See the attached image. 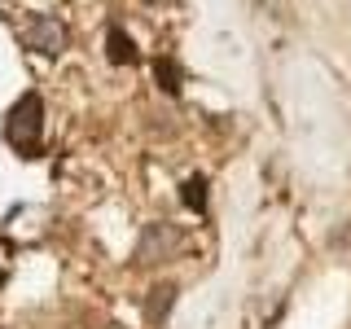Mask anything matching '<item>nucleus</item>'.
Returning <instances> with one entry per match:
<instances>
[{
  "mask_svg": "<svg viewBox=\"0 0 351 329\" xmlns=\"http://www.w3.org/2000/svg\"><path fill=\"white\" fill-rule=\"evenodd\" d=\"M40 136H44V101H40V93H22L18 101L9 106V114H5V141L18 154L36 158Z\"/></svg>",
  "mask_w": 351,
  "mask_h": 329,
  "instance_id": "1",
  "label": "nucleus"
},
{
  "mask_svg": "<svg viewBox=\"0 0 351 329\" xmlns=\"http://www.w3.org/2000/svg\"><path fill=\"white\" fill-rule=\"evenodd\" d=\"M18 36H22V44H27V49H36V53H62L66 44H71V31L62 27L58 18L53 14H36V18H27L18 27Z\"/></svg>",
  "mask_w": 351,
  "mask_h": 329,
  "instance_id": "2",
  "label": "nucleus"
},
{
  "mask_svg": "<svg viewBox=\"0 0 351 329\" xmlns=\"http://www.w3.org/2000/svg\"><path fill=\"white\" fill-rule=\"evenodd\" d=\"M180 246H184V241H180V233H176L171 224H149L145 237H141L136 259H141V263H167Z\"/></svg>",
  "mask_w": 351,
  "mask_h": 329,
  "instance_id": "3",
  "label": "nucleus"
},
{
  "mask_svg": "<svg viewBox=\"0 0 351 329\" xmlns=\"http://www.w3.org/2000/svg\"><path fill=\"white\" fill-rule=\"evenodd\" d=\"M106 58L114 62V66H132V62L141 58V53H136V40H132L123 27H110V36H106Z\"/></svg>",
  "mask_w": 351,
  "mask_h": 329,
  "instance_id": "4",
  "label": "nucleus"
},
{
  "mask_svg": "<svg viewBox=\"0 0 351 329\" xmlns=\"http://www.w3.org/2000/svg\"><path fill=\"white\" fill-rule=\"evenodd\" d=\"M171 303H176V285H154L149 299H145V316H149V325H162V321H167Z\"/></svg>",
  "mask_w": 351,
  "mask_h": 329,
  "instance_id": "5",
  "label": "nucleus"
},
{
  "mask_svg": "<svg viewBox=\"0 0 351 329\" xmlns=\"http://www.w3.org/2000/svg\"><path fill=\"white\" fill-rule=\"evenodd\" d=\"M180 202L189 206V211H197V215L206 211V180L202 175H189V180L180 184Z\"/></svg>",
  "mask_w": 351,
  "mask_h": 329,
  "instance_id": "6",
  "label": "nucleus"
},
{
  "mask_svg": "<svg viewBox=\"0 0 351 329\" xmlns=\"http://www.w3.org/2000/svg\"><path fill=\"white\" fill-rule=\"evenodd\" d=\"M154 71H158L162 93H180V66H176L171 58H158V62H154Z\"/></svg>",
  "mask_w": 351,
  "mask_h": 329,
  "instance_id": "7",
  "label": "nucleus"
},
{
  "mask_svg": "<svg viewBox=\"0 0 351 329\" xmlns=\"http://www.w3.org/2000/svg\"><path fill=\"white\" fill-rule=\"evenodd\" d=\"M0 285H5V268H0Z\"/></svg>",
  "mask_w": 351,
  "mask_h": 329,
  "instance_id": "8",
  "label": "nucleus"
}]
</instances>
